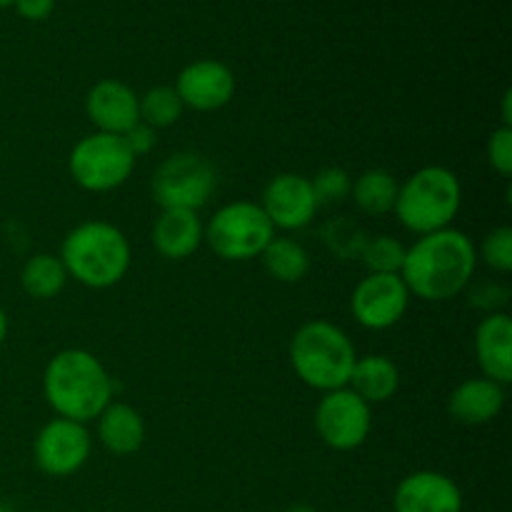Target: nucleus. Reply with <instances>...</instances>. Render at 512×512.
I'll use <instances>...</instances> for the list:
<instances>
[{
  "label": "nucleus",
  "instance_id": "f257e3e1",
  "mask_svg": "<svg viewBox=\"0 0 512 512\" xmlns=\"http://www.w3.org/2000/svg\"><path fill=\"white\" fill-rule=\"evenodd\" d=\"M475 268H478V248L473 238L458 228H445L438 233L420 235L405 250L400 278L408 285L413 298L445 303L473 285Z\"/></svg>",
  "mask_w": 512,
  "mask_h": 512
},
{
  "label": "nucleus",
  "instance_id": "f03ea898",
  "mask_svg": "<svg viewBox=\"0 0 512 512\" xmlns=\"http://www.w3.org/2000/svg\"><path fill=\"white\" fill-rule=\"evenodd\" d=\"M43 395L58 418L88 425L113 403V378L90 350L65 348L45 365Z\"/></svg>",
  "mask_w": 512,
  "mask_h": 512
},
{
  "label": "nucleus",
  "instance_id": "7ed1b4c3",
  "mask_svg": "<svg viewBox=\"0 0 512 512\" xmlns=\"http://www.w3.org/2000/svg\"><path fill=\"white\" fill-rule=\"evenodd\" d=\"M58 258L75 283L90 290H105L128 275L133 250L118 225L108 220H88L65 235Z\"/></svg>",
  "mask_w": 512,
  "mask_h": 512
},
{
  "label": "nucleus",
  "instance_id": "20e7f679",
  "mask_svg": "<svg viewBox=\"0 0 512 512\" xmlns=\"http://www.w3.org/2000/svg\"><path fill=\"white\" fill-rule=\"evenodd\" d=\"M355 360L358 353L350 335L328 320H310L290 338V365L295 375L320 393L348 388Z\"/></svg>",
  "mask_w": 512,
  "mask_h": 512
},
{
  "label": "nucleus",
  "instance_id": "39448f33",
  "mask_svg": "<svg viewBox=\"0 0 512 512\" xmlns=\"http://www.w3.org/2000/svg\"><path fill=\"white\" fill-rule=\"evenodd\" d=\"M463 205V185L445 165H425L398 185L393 213L413 235H430L453 228Z\"/></svg>",
  "mask_w": 512,
  "mask_h": 512
},
{
  "label": "nucleus",
  "instance_id": "423d86ee",
  "mask_svg": "<svg viewBox=\"0 0 512 512\" xmlns=\"http://www.w3.org/2000/svg\"><path fill=\"white\" fill-rule=\"evenodd\" d=\"M273 238V223L263 208L250 200H235L215 210L203 233V243H208V248L225 263L260 258Z\"/></svg>",
  "mask_w": 512,
  "mask_h": 512
},
{
  "label": "nucleus",
  "instance_id": "0eeeda50",
  "mask_svg": "<svg viewBox=\"0 0 512 512\" xmlns=\"http://www.w3.org/2000/svg\"><path fill=\"white\" fill-rule=\"evenodd\" d=\"M135 170V155L123 135L90 133L73 145L68 155V173L78 188L88 193H110L128 183Z\"/></svg>",
  "mask_w": 512,
  "mask_h": 512
},
{
  "label": "nucleus",
  "instance_id": "6e6552de",
  "mask_svg": "<svg viewBox=\"0 0 512 512\" xmlns=\"http://www.w3.org/2000/svg\"><path fill=\"white\" fill-rule=\"evenodd\" d=\"M218 188V170L200 153H175L155 168L150 190L160 210L198 213Z\"/></svg>",
  "mask_w": 512,
  "mask_h": 512
},
{
  "label": "nucleus",
  "instance_id": "1a4fd4ad",
  "mask_svg": "<svg viewBox=\"0 0 512 512\" xmlns=\"http://www.w3.org/2000/svg\"><path fill=\"white\" fill-rule=\"evenodd\" d=\"M315 430L328 448L338 453L358 450L373 430V410L350 388L323 393L315 408Z\"/></svg>",
  "mask_w": 512,
  "mask_h": 512
},
{
  "label": "nucleus",
  "instance_id": "9d476101",
  "mask_svg": "<svg viewBox=\"0 0 512 512\" xmlns=\"http://www.w3.org/2000/svg\"><path fill=\"white\" fill-rule=\"evenodd\" d=\"M90 450H93V438L83 423L53 418L35 435L33 460L40 473L50 478H70L85 468Z\"/></svg>",
  "mask_w": 512,
  "mask_h": 512
},
{
  "label": "nucleus",
  "instance_id": "9b49d317",
  "mask_svg": "<svg viewBox=\"0 0 512 512\" xmlns=\"http://www.w3.org/2000/svg\"><path fill=\"white\" fill-rule=\"evenodd\" d=\"M410 290L400 275L368 273L353 290L350 313L365 330H388L405 318Z\"/></svg>",
  "mask_w": 512,
  "mask_h": 512
},
{
  "label": "nucleus",
  "instance_id": "f8f14e48",
  "mask_svg": "<svg viewBox=\"0 0 512 512\" xmlns=\"http://www.w3.org/2000/svg\"><path fill=\"white\" fill-rule=\"evenodd\" d=\"M260 208L268 215L275 230L295 233L313 223L320 203L315 198V190L310 178L300 173H280L265 185Z\"/></svg>",
  "mask_w": 512,
  "mask_h": 512
},
{
  "label": "nucleus",
  "instance_id": "ddd939ff",
  "mask_svg": "<svg viewBox=\"0 0 512 512\" xmlns=\"http://www.w3.org/2000/svg\"><path fill=\"white\" fill-rule=\"evenodd\" d=\"M175 93L183 100L185 108H193L198 113H213L233 100L235 75L220 60H193L178 73Z\"/></svg>",
  "mask_w": 512,
  "mask_h": 512
},
{
  "label": "nucleus",
  "instance_id": "4468645a",
  "mask_svg": "<svg viewBox=\"0 0 512 512\" xmlns=\"http://www.w3.org/2000/svg\"><path fill=\"white\" fill-rule=\"evenodd\" d=\"M85 115L98 133L125 135L140 123V95L123 80L103 78L85 95Z\"/></svg>",
  "mask_w": 512,
  "mask_h": 512
},
{
  "label": "nucleus",
  "instance_id": "2eb2a0df",
  "mask_svg": "<svg viewBox=\"0 0 512 512\" xmlns=\"http://www.w3.org/2000/svg\"><path fill=\"white\" fill-rule=\"evenodd\" d=\"M395 512H463V490L450 475L438 470H415L405 475L393 495Z\"/></svg>",
  "mask_w": 512,
  "mask_h": 512
},
{
  "label": "nucleus",
  "instance_id": "dca6fc26",
  "mask_svg": "<svg viewBox=\"0 0 512 512\" xmlns=\"http://www.w3.org/2000/svg\"><path fill=\"white\" fill-rule=\"evenodd\" d=\"M475 358L483 378L498 385L512 380V320L508 313H490L475 328Z\"/></svg>",
  "mask_w": 512,
  "mask_h": 512
},
{
  "label": "nucleus",
  "instance_id": "f3484780",
  "mask_svg": "<svg viewBox=\"0 0 512 512\" xmlns=\"http://www.w3.org/2000/svg\"><path fill=\"white\" fill-rule=\"evenodd\" d=\"M505 405V388L488 378H468L450 393L448 413L460 425H485L500 415Z\"/></svg>",
  "mask_w": 512,
  "mask_h": 512
},
{
  "label": "nucleus",
  "instance_id": "a211bd4d",
  "mask_svg": "<svg viewBox=\"0 0 512 512\" xmlns=\"http://www.w3.org/2000/svg\"><path fill=\"white\" fill-rule=\"evenodd\" d=\"M203 233L193 210H163L153 225V245L165 260H185L203 245Z\"/></svg>",
  "mask_w": 512,
  "mask_h": 512
},
{
  "label": "nucleus",
  "instance_id": "6ab92c4d",
  "mask_svg": "<svg viewBox=\"0 0 512 512\" xmlns=\"http://www.w3.org/2000/svg\"><path fill=\"white\" fill-rule=\"evenodd\" d=\"M95 420H98V440L108 453L125 458L143 448L145 420L133 405L110 403Z\"/></svg>",
  "mask_w": 512,
  "mask_h": 512
},
{
  "label": "nucleus",
  "instance_id": "aec40b11",
  "mask_svg": "<svg viewBox=\"0 0 512 512\" xmlns=\"http://www.w3.org/2000/svg\"><path fill=\"white\" fill-rule=\"evenodd\" d=\"M348 388L373 408L378 403H388L400 388V370L388 355H365L355 360L350 373Z\"/></svg>",
  "mask_w": 512,
  "mask_h": 512
},
{
  "label": "nucleus",
  "instance_id": "412c9836",
  "mask_svg": "<svg viewBox=\"0 0 512 512\" xmlns=\"http://www.w3.org/2000/svg\"><path fill=\"white\" fill-rule=\"evenodd\" d=\"M68 270L53 253H35L20 270V288L33 300H53L68 285Z\"/></svg>",
  "mask_w": 512,
  "mask_h": 512
},
{
  "label": "nucleus",
  "instance_id": "4be33fe9",
  "mask_svg": "<svg viewBox=\"0 0 512 512\" xmlns=\"http://www.w3.org/2000/svg\"><path fill=\"white\" fill-rule=\"evenodd\" d=\"M350 195H353V203L358 205L360 213L380 218V215L393 213L395 200H398V180L390 170H365L353 180Z\"/></svg>",
  "mask_w": 512,
  "mask_h": 512
},
{
  "label": "nucleus",
  "instance_id": "5701e85b",
  "mask_svg": "<svg viewBox=\"0 0 512 512\" xmlns=\"http://www.w3.org/2000/svg\"><path fill=\"white\" fill-rule=\"evenodd\" d=\"M260 260H263L265 273L278 280V283H300L310 270L308 250L293 238H278L275 235L268 248L263 250Z\"/></svg>",
  "mask_w": 512,
  "mask_h": 512
},
{
  "label": "nucleus",
  "instance_id": "b1692460",
  "mask_svg": "<svg viewBox=\"0 0 512 512\" xmlns=\"http://www.w3.org/2000/svg\"><path fill=\"white\" fill-rule=\"evenodd\" d=\"M183 100L178 98L173 85H155L148 93L140 95V123L153 130L170 128L183 118Z\"/></svg>",
  "mask_w": 512,
  "mask_h": 512
},
{
  "label": "nucleus",
  "instance_id": "393cba45",
  "mask_svg": "<svg viewBox=\"0 0 512 512\" xmlns=\"http://www.w3.org/2000/svg\"><path fill=\"white\" fill-rule=\"evenodd\" d=\"M405 245L393 235H375V238L365 240L360 248V258H363L368 273L378 275H400L405 260Z\"/></svg>",
  "mask_w": 512,
  "mask_h": 512
},
{
  "label": "nucleus",
  "instance_id": "a878e982",
  "mask_svg": "<svg viewBox=\"0 0 512 512\" xmlns=\"http://www.w3.org/2000/svg\"><path fill=\"white\" fill-rule=\"evenodd\" d=\"M478 260H483L495 273L508 275L512 270V228L500 225V228L490 230L480 243Z\"/></svg>",
  "mask_w": 512,
  "mask_h": 512
},
{
  "label": "nucleus",
  "instance_id": "bb28decb",
  "mask_svg": "<svg viewBox=\"0 0 512 512\" xmlns=\"http://www.w3.org/2000/svg\"><path fill=\"white\" fill-rule=\"evenodd\" d=\"M310 185L315 190V198L320 205L328 203H343L345 198H350V188H353V178L345 168L338 165H328V168L318 170L315 178H310Z\"/></svg>",
  "mask_w": 512,
  "mask_h": 512
},
{
  "label": "nucleus",
  "instance_id": "cd10ccee",
  "mask_svg": "<svg viewBox=\"0 0 512 512\" xmlns=\"http://www.w3.org/2000/svg\"><path fill=\"white\" fill-rule=\"evenodd\" d=\"M488 163L493 165L495 173H500L503 178L512 175V128L500 125L498 130H493L488 140Z\"/></svg>",
  "mask_w": 512,
  "mask_h": 512
},
{
  "label": "nucleus",
  "instance_id": "c85d7f7f",
  "mask_svg": "<svg viewBox=\"0 0 512 512\" xmlns=\"http://www.w3.org/2000/svg\"><path fill=\"white\" fill-rule=\"evenodd\" d=\"M510 293L508 288L498 283H480L475 288H470V303L475 308L485 310V313H503V305L508 303Z\"/></svg>",
  "mask_w": 512,
  "mask_h": 512
},
{
  "label": "nucleus",
  "instance_id": "c756f323",
  "mask_svg": "<svg viewBox=\"0 0 512 512\" xmlns=\"http://www.w3.org/2000/svg\"><path fill=\"white\" fill-rule=\"evenodd\" d=\"M123 140L125 145H128L130 153L135 155V160H138L155 148V130L145 123H135L133 128L123 135Z\"/></svg>",
  "mask_w": 512,
  "mask_h": 512
},
{
  "label": "nucleus",
  "instance_id": "7c9ffc66",
  "mask_svg": "<svg viewBox=\"0 0 512 512\" xmlns=\"http://www.w3.org/2000/svg\"><path fill=\"white\" fill-rule=\"evenodd\" d=\"M13 8L18 10L20 18L38 23V20L50 18V13L55 8V0H15Z\"/></svg>",
  "mask_w": 512,
  "mask_h": 512
},
{
  "label": "nucleus",
  "instance_id": "2f4dec72",
  "mask_svg": "<svg viewBox=\"0 0 512 512\" xmlns=\"http://www.w3.org/2000/svg\"><path fill=\"white\" fill-rule=\"evenodd\" d=\"M512 93L510 90H505V95H503V125L505 128H512Z\"/></svg>",
  "mask_w": 512,
  "mask_h": 512
},
{
  "label": "nucleus",
  "instance_id": "473e14b6",
  "mask_svg": "<svg viewBox=\"0 0 512 512\" xmlns=\"http://www.w3.org/2000/svg\"><path fill=\"white\" fill-rule=\"evenodd\" d=\"M8 330H10L8 313H5L3 305H0V345H3V343H5V338H8Z\"/></svg>",
  "mask_w": 512,
  "mask_h": 512
},
{
  "label": "nucleus",
  "instance_id": "72a5a7b5",
  "mask_svg": "<svg viewBox=\"0 0 512 512\" xmlns=\"http://www.w3.org/2000/svg\"><path fill=\"white\" fill-rule=\"evenodd\" d=\"M285 512H318V510H315L313 505H308V503H295V505H290V508Z\"/></svg>",
  "mask_w": 512,
  "mask_h": 512
},
{
  "label": "nucleus",
  "instance_id": "f704fd0d",
  "mask_svg": "<svg viewBox=\"0 0 512 512\" xmlns=\"http://www.w3.org/2000/svg\"><path fill=\"white\" fill-rule=\"evenodd\" d=\"M13 3H15V0H0V8H10Z\"/></svg>",
  "mask_w": 512,
  "mask_h": 512
},
{
  "label": "nucleus",
  "instance_id": "c9c22d12",
  "mask_svg": "<svg viewBox=\"0 0 512 512\" xmlns=\"http://www.w3.org/2000/svg\"><path fill=\"white\" fill-rule=\"evenodd\" d=\"M0 512H13V510H10L8 505H3V503H0Z\"/></svg>",
  "mask_w": 512,
  "mask_h": 512
}]
</instances>
